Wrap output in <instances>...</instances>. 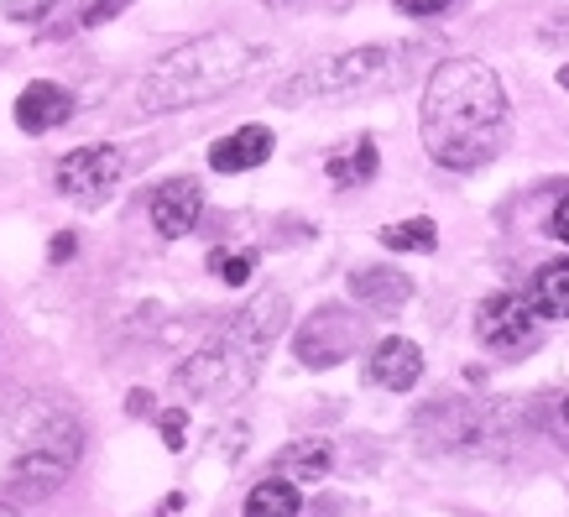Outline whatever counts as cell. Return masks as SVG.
Segmentation results:
<instances>
[{
  "label": "cell",
  "mask_w": 569,
  "mask_h": 517,
  "mask_svg": "<svg viewBox=\"0 0 569 517\" xmlns=\"http://www.w3.org/2000/svg\"><path fill=\"white\" fill-rule=\"evenodd\" d=\"M361 345H366V319L356 309H340V304L313 309L309 319L293 329V356H298V366H309V371L346 366L350 356H361Z\"/></svg>",
  "instance_id": "obj_5"
},
{
  "label": "cell",
  "mask_w": 569,
  "mask_h": 517,
  "mask_svg": "<svg viewBox=\"0 0 569 517\" xmlns=\"http://www.w3.org/2000/svg\"><path fill=\"white\" fill-rule=\"evenodd\" d=\"M559 414H565V424H569V397H565V408H559Z\"/></svg>",
  "instance_id": "obj_31"
},
{
  "label": "cell",
  "mask_w": 569,
  "mask_h": 517,
  "mask_svg": "<svg viewBox=\"0 0 569 517\" xmlns=\"http://www.w3.org/2000/svg\"><path fill=\"white\" fill-rule=\"evenodd\" d=\"M335 466V455H329V445H319V439H298V445H288L282 455H277V476H303V481H319L325 470Z\"/></svg>",
  "instance_id": "obj_18"
},
{
  "label": "cell",
  "mask_w": 569,
  "mask_h": 517,
  "mask_svg": "<svg viewBox=\"0 0 569 517\" xmlns=\"http://www.w3.org/2000/svg\"><path fill=\"white\" fill-rule=\"evenodd\" d=\"M418 434L433 449H476L486 439V414L470 402H429L418 414Z\"/></svg>",
  "instance_id": "obj_9"
},
{
  "label": "cell",
  "mask_w": 569,
  "mask_h": 517,
  "mask_svg": "<svg viewBox=\"0 0 569 517\" xmlns=\"http://www.w3.org/2000/svg\"><path fill=\"white\" fill-rule=\"evenodd\" d=\"M73 246H79V241H73L69 230H63V236H52V261H69V257H73Z\"/></svg>",
  "instance_id": "obj_26"
},
{
  "label": "cell",
  "mask_w": 569,
  "mask_h": 517,
  "mask_svg": "<svg viewBox=\"0 0 569 517\" xmlns=\"http://www.w3.org/2000/svg\"><path fill=\"white\" fill-rule=\"evenodd\" d=\"M73 116V95L63 84H52V79H37L17 95V126L27 137H48L58 126Z\"/></svg>",
  "instance_id": "obj_12"
},
{
  "label": "cell",
  "mask_w": 569,
  "mask_h": 517,
  "mask_svg": "<svg viewBox=\"0 0 569 517\" xmlns=\"http://www.w3.org/2000/svg\"><path fill=\"white\" fill-rule=\"evenodd\" d=\"M209 267H214V272L224 277V282H230V288H246V282H251V257H214L209 261Z\"/></svg>",
  "instance_id": "obj_20"
},
{
  "label": "cell",
  "mask_w": 569,
  "mask_h": 517,
  "mask_svg": "<svg viewBox=\"0 0 569 517\" xmlns=\"http://www.w3.org/2000/svg\"><path fill=\"white\" fill-rule=\"evenodd\" d=\"M0 517H17V507H11V501H0Z\"/></svg>",
  "instance_id": "obj_28"
},
{
  "label": "cell",
  "mask_w": 569,
  "mask_h": 517,
  "mask_svg": "<svg viewBox=\"0 0 569 517\" xmlns=\"http://www.w3.org/2000/svg\"><path fill=\"white\" fill-rule=\"evenodd\" d=\"M272 147H277V137L267 126H241V131H230V137H220L209 147V168L214 172H251L272 157Z\"/></svg>",
  "instance_id": "obj_14"
},
{
  "label": "cell",
  "mask_w": 569,
  "mask_h": 517,
  "mask_svg": "<svg viewBox=\"0 0 569 517\" xmlns=\"http://www.w3.org/2000/svg\"><path fill=\"white\" fill-rule=\"evenodd\" d=\"M162 439H168V449L183 445V414H178V408L173 414H162Z\"/></svg>",
  "instance_id": "obj_25"
},
{
  "label": "cell",
  "mask_w": 569,
  "mask_h": 517,
  "mask_svg": "<svg viewBox=\"0 0 569 517\" xmlns=\"http://www.w3.org/2000/svg\"><path fill=\"white\" fill-rule=\"evenodd\" d=\"M371 381H377L381 392H413L418 377H423V350L413 340H402V335H387V340L371 350Z\"/></svg>",
  "instance_id": "obj_13"
},
{
  "label": "cell",
  "mask_w": 569,
  "mask_h": 517,
  "mask_svg": "<svg viewBox=\"0 0 569 517\" xmlns=\"http://www.w3.org/2000/svg\"><path fill=\"white\" fill-rule=\"evenodd\" d=\"M549 236H553V241H565V246H569V193L559 199V205H553V215H549Z\"/></svg>",
  "instance_id": "obj_24"
},
{
  "label": "cell",
  "mask_w": 569,
  "mask_h": 517,
  "mask_svg": "<svg viewBox=\"0 0 569 517\" xmlns=\"http://www.w3.org/2000/svg\"><path fill=\"white\" fill-rule=\"evenodd\" d=\"M402 17H445V11H460L466 0H392Z\"/></svg>",
  "instance_id": "obj_21"
},
{
  "label": "cell",
  "mask_w": 569,
  "mask_h": 517,
  "mask_svg": "<svg viewBox=\"0 0 569 517\" xmlns=\"http://www.w3.org/2000/svg\"><path fill=\"white\" fill-rule=\"evenodd\" d=\"M528 298L543 319H569V257H553L543 261L528 282Z\"/></svg>",
  "instance_id": "obj_16"
},
{
  "label": "cell",
  "mask_w": 569,
  "mask_h": 517,
  "mask_svg": "<svg viewBox=\"0 0 569 517\" xmlns=\"http://www.w3.org/2000/svg\"><path fill=\"white\" fill-rule=\"evenodd\" d=\"M152 225L162 241H178V236H189L199 215H204V189L193 183V178H168V183H157L152 189Z\"/></svg>",
  "instance_id": "obj_10"
},
{
  "label": "cell",
  "mask_w": 569,
  "mask_h": 517,
  "mask_svg": "<svg viewBox=\"0 0 569 517\" xmlns=\"http://www.w3.org/2000/svg\"><path fill=\"white\" fill-rule=\"evenodd\" d=\"M476 340L491 356H522L543 340V314L533 309L528 294H491L476 309Z\"/></svg>",
  "instance_id": "obj_7"
},
{
  "label": "cell",
  "mask_w": 569,
  "mask_h": 517,
  "mask_svg": "<svg viewBox=\"0 0 569 517\" xmlns=\"http://www.w3.org/2000/svg\"><path fill=\"white\" fill-rule=\"evenodd\" d=\"M512 137V105L507 89L481 58H449L423 84L418 141L449 172H476L497 162Z\"/></svg>",
  "instance_id": "obj_1"
},
{
  "label": "cell",
  "mask_w": 569,
  "mask_h": 517,
  "mask_svg": "<svg viewBox=\"0 0 569 517\" xmlns=\"http://www.w3.org/2000/svg\"><path fill=\"white\" fill-rule=\"evenodd\" d=\"M121 178H126V152L121 147H73V152L58 162V172H52L58 193H69V199H79V205H100V199H110Z\"/></svg>",
  "instance_id": "obj_8"
},
{
  "label": "cell",
  "mask_w": 569,
  "mask_h": 517,
  "mask_svg": "<svg viewBox=\"0 0 569 517\" xmlns=\"http://www.w3.org/2000/svg\"><path fill=\"white\" fill-rule=\"evenodd\" d=\"M257 371H261L257 356H246L241 345L224 335L220 345H209V350H199V356L178 366V387L199 397V402H230V397H241L257 381Z\"/></svg>",
  "instance_id": "obj_6"
},
{
  "label": "cell",
  "mask_w": 569,
  "mask_h": 517,
  "mask_svg": "<svg viewBox=\"0 0 569 517\" xmlns=\"http://www.w3.org/2000/svg\"><path fill=\"white\" fill-rule=\"evenodd\" d=\"M126 408H131V414H147V408H152V397H147V392H131V397H126Z\"/></svg>",
  "instance_id": "obj_27"
},
{
  "label": "cell",
  "mask_w": 569,
  "mask_h": 517,
  "mask_svg": "<svg viewBox=\"0 0 569 517\" xmlns=\"http://www.w3.org/2000/svg\"><path fill=\"white\" fill-rule=\"evenodd\" d=\"M267 6H298V0H267Z\"/></svg>",
  "instance_id": "obj_29"
},
{
  "label": "cell",
  "mask_w": 569,
  "mask_h": 517,
  "mask_svg": "<svg viewBox=\"0 0 569 517\" xmlns=\"http://www.w3.org/2000/svg\"><path fill=\"white\" fill-rule=\"evenodd\" d=\"M84 449V424L69 408H37V418L21 429V445L11 455V481L32 486V491H52Z\"/></svg>",
  "instance_id": "obj_4"
},
{
  "label": "cell",
  "mask_w": 569,
  "mask_h": 517,
  "mask_svg": "<svg viewBox=\"0 0 569 517\" xmlns=\"http://www.w3.org/2000/svg\"><path fill=\"white\" fill-rule=\"evenodd\" d=\"M350 298L361 304L366 314H402L408 309V298H413V277L397 272V267H387V261H377V267H356L350 272Z\"/></svg>",
  "instance_id": "obj_11"
},
{
  "label": "cell",
  "mask_w": 569,
  "mask_h": 517,
  "mask_svg": "<svg viewBox=\"0 0 569 517\" xmlns=\"http://www.w3.org/2000/svg\"><path fill=\"white\" fill-rule=\"evenodd\" d=\"M381 168V152L371 137H350L346 147H335V152L325 157V178L335 183V189H361V183H371Z\"/></svg>",
  "instance_id": "obj_15"
},
{
  "label": "cell",
  "mask_w": 569,
  "mask_h": 517,
  "mask_svg": "<svg viewBox=\"0 0 569 517\" xmlns=\"http://www.w3.org/2000/svg\"><path fill=\"white\" fill-rule=\"evenodd\" d=\"M377 241H381V246H392V251H418V257H423V251H433V246H439V225L418 215V220L387 225Z\"/></svg>",
  "instance_id": "obj_19"
},
{
  "label": "cell",
  "mask_w": 569,
  "mask_h": 517,
  "mask_svg": "<svg viewBox=\"0 0 569 517\" xmlns=\"http://www.w3.org/2000/svg\"><path fill=\"white\" fill-rule=\"evenodd\" d=\"M298 507H303V497H298V486L288 481V476H267V481H257L251 491H246V507L241 517H298Z\"/></svg>",
  "instance_id": "obj_17"
},
{
  "label": "cell",
  "mask_w": 569,
  "mask_h": 517,
  "mask_svg": "<svg viewBox=\"0 0 569 517\" xmlns=\"http://www.w3.org/2000/svg\"><path fill=\"white\" fill-rule=\"evenodd\" d=\"M408 52L397 48H346V52H325L303 69H293L282 84H272V105L282 110H309V105H350L361 95H377L402 73Z\"/></svg>",
  "instance_id": "obj_3"
},
{
  "label": "cell",
  "mask_w": 569,
  "mask_h": 517,
  "mask_svg": "<svg viewBox=\"0 0 569 517\" xmlns=\"http://www.w3.org/2000/svg\"><path fill=\"white\" fill-rule=\"evenodd\" d=\"M126 6H131V0H94V6L84 11V27H104L110 17H121Z\"/></svg>",
  "instance_id": "obj_23"
},
{
  "label": "cell",
  "mask_w": 569,
  "mask_h": 517,
  "mask_svg": "<svg viewBox=\"0 0 569 517\" xmlns=\"http://www.w3.org/2000/svg\"><path fill=\"white\" fill-rule=\"evenodd\" d=\"M58 0H6V17L11 21H37V17H48Z\"/></svg>",
  "instance_id": "obj_22"
},
{
  "label": "cell",
  "mask_w": 569,
  "mask_h": 517,
  "mask_svg": "<svg viewBox=\"0 0 569 517\" xmlns=\"http://www.w3.org/2000/svg\"><path fill=\"white\" fill-rule=\"evenodd\" d=\"M559 84H565V89H569V69H565V73H559Z\"/></svg>",
  "instance_id": "obj_30"
},
{
  "label": "cell",
  "mask_w": 569,
  "mask_h": 517,
  "mask_svg": "<svg viewBox=\"0 0 569 517\" xmlns=\"http://www.w3.org/2000/svg\"><path fill=\"white\" fill-rule=\"evenodd\" d=\"M261 58H267V48H257L251 37L204 32L157 58L137 89V105L147 116H173V110L209 105L220 95H230L236 84H246L261 69Z\"/></svg>",
  "instance_id": "obj_2"
}]
</instances>
